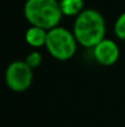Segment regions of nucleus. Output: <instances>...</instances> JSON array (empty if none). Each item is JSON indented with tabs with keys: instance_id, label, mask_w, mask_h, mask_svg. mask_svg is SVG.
Listing matches in <instances>:
<instances>
[{
	"instance_id": "obj_3",
	"label": "nucleus",
	"mask_w": 125,
	"mask_h": 127,
	"mask_svg": "<svg viewBox=\"0 0 125 127\" xmlns=\"http://www.w3.org/2000/svg\"><path fill=\"white\" fill-rule=\"evenodd\" d=\"M77 40L72 31H69L65 27L56 26L52 30H48L45 48L48 53L56 61H69L71 59L77 51Z\"/></svg>"
},
{
	"instance_id": "obj_9",
	"label": "nucleus",
	"mask_w": 125,
	"mask_h": 127,
	"mask_svg": "<svg viewBox=\"0 0 125 127\" xmlns=\"http://www.w3.org/2000/svg\"><path fill=\"white\" fill-rule=\"evenodd\" d=\"M42 61H43V58H42L41 52H38L37 49L30 52V53L26 56V58H25V62H26L32 69L38 68L42 64Z\"/></svg>"
},
{
	"instance_id": "obj_4",
	"label": "nucleus",
	"mask_w": 125,
	"mask_h": 127,
	"mask_svg": "<svg viewBox=\"0 0 125 127\" xmlns=\"http://www.w3.org/2000/svg\"><path fill=\"white\" fill-rule=\"evenodd\" d=\"M33 82V69L25 61H14L5 70V83L15 93H23Z\"/></svg>"
},
{
	"instance_id": "obj_1",
	"label": "nucleus",
	"mask_w": 125,
	"mask_h": 127,
	"mask_svg": "<svg viewBox=\"0 0 125 127\" xmlns=\"http://www.w3.org/2000/svg\"><path fill=\"white\" fill-rule=\"evenodd\" d=\"M72 32L80 46L93 48L106 38V20L98 10L85 9L75 17Z\"/></svg>"
},
{
	"instance_id": "obj_5",
	"label": "nucleus",
	"mask_w": 125,
	"mask_h": 127,
	"mask_svg": "<svg viewBox=\"0 0 125 127\" xmlns=\"http://www.w3.org/2000/svg\"><path fill=\"white\" fill-rule=\"evenodd\" d=\"M92 53L94 61L98 64L109 67L118 62L120 56V49L115 41L110 38H103L98 44H96L92 48Z\"/></svg>"
},
{
	"instance_id": "obj_7",
	"label": "nucleus",
	"mask_w": 125,
	"mask_h": 127,
	"mask_svg": "<svg viewBox=\"0 0 125 127\" xmlns=\"http://www.w3.org/2000/svg\"><path fill=\"white\" fill-rule=\"evenodd\" d=\"M60 9L64 16H77L85 10L83 0H59Z\"/></svg>"
},
{
	"instance_id": "obj_6",
	"label": "nucleus",
	"mask_w": 125,
	"mask_h": 127,
	"mask_svg": "<svg viewBox=\"0 0 125 127\" xmlns=\"http://www.w3.org/2000/svg\"><path fill=\"white\" fill-rule=\"evenodd\" d=\"M47 36H48V30L38 27V26H31L26 33H25V40L27 44H30L32 48L37 49L41 47H45L47 43Z\"/></svg>"
},
{
	"instance_id": "obj_8",
	"label": "nucleus",
	"mask_w": 125,
	"mask_h": 127,
	"mask_svg": "<svg viewBox=\"0 0 125 127\" xmlns=\"http://www.w3.org/2000/svg\"><path fill=\"white\" fill-rule=\"evenodd\" d=\"M114 35L119 40L125 41V11L118 16L114 22Z\"/></svg>"
},
{
	"instance_id": "obj_2",
	"label": "nucleus",
	"mask_w": 125,
	"mask_h": 127,
	"mask_svg": "<svg viewBox=\"0 0 125 127\" xmlns=\"http://www.w3.org/2000/svg\"><path fill=\"white\" fill-rule=\"evenodd\" d=\"M23 15L31 26L52 30L59 26L63 12L59 0H26Z\"/></svg>"
}]
</instances>
